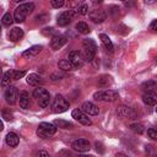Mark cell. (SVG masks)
<instances>
[{
  "instance_id": "8992f818",
  "label": "cell",
  "mask_w": 157,
  "mask_h": 157,
  "mask_svg": "<svg viewBox=\"0 0 157 157\" xmlns=\"http://www.w3.org/2000/svg\"><path fill=\"white\" fill-rule=\"evenodd\" d=\"M55 132H56V126L52 123H40L37 129V134L44 139L50 135H54Z\"/></svg>"
},
{
  "instance_id": "5bb4252c",
  "label": "cell",
  "mask_w": 157,
  "mask_h": 157,
  "mask_svg": "<svg viewBox=\"0 0 157 157\" xmlns=\"http://www.w3.org/2000/svg\"><path fill=\"white\" fill-rule=\"evenodd\" d=\"M66 44V38L64 36H54L52 39H50V47L52 49L54 50H58L60 49L63 45Z\"/></svg>"
},
{
  "instance_id": "f35d334b",
  "label": "cell",
  "mask_w": 157,
  "mask_h": 157,
  "mask_svg": "<svg viewBox=\"0 0 157 157\" xmlns=\"http://www.w3.org/2000/svg\"><path fill=\"white\" fill-rule=\"evenodd\" d=\"M96 150H97V152L99 151L101 153H102V152L104 151V150L102 148V144H99V142H96Z\"/></svg>"
},
{
  "instance_id": "d6986e66",
  "label": "cell",
  "mask_w": 157,
  "mask_h": 157,
  "mask_svg": "<svg viewBox=\"0 0 157 157\" xmlns=\"http://www.w3.org/2000/svg\"><path fill=\"white\" fill-rule=\"evenodd\" d=\"M58 66H59V69L63 70V71H72V70H75V66L71 64V61H70L69 59H63V60H60L59 64H58Z\"/></svg>"
},
{
  "instance_id": "d6a6232c",
  "label": "cell",
  "mask_w": 157,
  "mask_h": 157,
  "mask_svg": "<svg viewBox=\"0 0 157 157\" xmlns=\"http://www.w3.org/2000/svg\"><path fill=\"white\" fill-rule=\"evenodd\" d=\"M147 135H148V137H150L151 140L157 141V129H153V128L148 129V130H147Z\"/></svg>"
},
{
  "instance_id": "5b68a950",
  "label": "cell",
  "mask_w": 157,
  "mask_h": 157,
  "mask_svg": "<svg viewBox=\"0 0 157 157\" xmlns=\"http://www.w3.org/2000/svg\"><path fill=\"white\" fill-rule=\"evenodd\" d=\"M96 101H104V102H114L118 98V92L114 90H103L98 91L93 94Z\"/></svg>"
},
{
  "instance_id": "cb8c5ba5",
  "label": "cell",
  "mask_w": 157,
  "mask_h": 157,
  "mask_svg": "<svg viewBox=\"0 0 157 157\" xmlns=\"http://www.w3.org/2000/svg\"><path fill=\"white\" fill-rule=\"evenodd\" d=\"M12 78V71H6L2 76V81H1V87L2 88H6V87H10V82H11Z\"/></svg>"
},
{
  "instance_id": "9c48e42d",
  "label": "cell",
  "mask_w": 157,
  "mask_h": 157,
  "mask_svg": "<svg viewBox=\"0 0 157 157\" xmlns=\"http://www.w3.org/2000/svg\"><path fill=\"white\" fill-rule=\"evenodd\" d=\"M74 16H75V12L74 10H67V11H64L61 12L59 16H58V25L59 26H66L69 25L72 20H74Z\"/></svg>"
},
{
  "instance_id": "484cf974",
  "label": "cell",
  "mask_w": 157,
  "mask_h": 157,
  "mask_svg": "<svg viewBox=\"0 0 157 157\" xmlns=\"http://www.w3.org/2000/svg\"><path fill=\"white\" fill-rule=\"evenodd\" d=\"M76 29H77V32L78 33H81V34H87V33H90V27H88V25L87 23H85V22H78L77 25H76Z\"/></svg>"
},
{
  "instance_id": "83f0119b",
  "label": "cell",
  "mask_w": 157,
  "mask_h": 157,
  "mask_svg": "<svg viewBox=\"0 0 157 157\" xmlns=\"http://www.w3.org/2000/svg\"><path fill=\"white\" fill-rule=\"evenodd\" d=\"M1 21H2V25H4V26H11L15 20H13V16H12L10 12H6V13L2 16V20H1Z\"/></svg>"
},
{
  "instance_id": "e575fe53",
  "label": "cell",
  "mask_w": 157,
  "mask_h": 157,
  "mask_svg": "<svg viewBox=\"0 0 157 157\" xmlns=\"http://www.w3.org/2000/svg\"><path fill=\"white\" fill-rule=\"evenodd\" d=\"M2 118H4L5 120H11V119H12V115H11L10 113H7L6 109H4V110H2Z\"/></svg>"
},
{
  "instance_id": "d590c367",
  "label": "cell",
  "mask_w": 157,
  "mask_h": 157,
  "mask_svg": "<svg viewBox=\"0 0 157 157\" xmlns=\"http://www.w3.org/2000/svg\"><path fill=\"white\" fill-rule=\"evenodd\" d=\"M150 28L157 32V20H153V21L151 22V25H150Z\"/></svg>"
},
{
  "instance_id": "f546056e",
  "label": "cell",
  "mask_w": 157,
  "mask_h": 157,
  "mask_svg": "<svg viewBox=\"0 0 157 157\" xmlns=\"http://www.w3.org/2000/svg\"><path fill=\"white\" fill-rule=\"evenodd\" d=\"M130 113H131V109H130L129 107H124V105H121V107L118 108V114H119L120 117H128Z\"/></svg>"
},
{
  "instance_id": "d4e9b609",
  "label": "cell",
  "mask_w": 157,
  "mask_h": 157,
  "mask_svg": "<svg viewBox=\"0 0 157 157\" xmlns=\"http://www.w3.org/2000/svg\"><path fill=\"white\" fill-rule=\"evenodd\" d=\"M141 88L144 91H146V92H152V90L157 88V82L153 81V80H148V81H146V82L142 83Z\"/></svg>"
},
{
  "instance_id": "7a4b0ae2",
  "label": "cell",
  "mask_w": 157,
  "mask_h": 157,
  "mask_svg": "<svg viewBox=\"0 0 157 157\" xmlns=\"http://www.w3.org/2000/svg\"><path fill=\"white\" fill-rule=\"evenodd\" d=\"M82 45H83V54H85V60L87 61H92L94 59V55H96V52H97V45L94 43L93 39H83L82 42Z\"/></svg>"
},
{
  "instance_id": "ba28073f",
  "label": "cell",
  "mask_w": 157,
  "mask_h": 157,
  "mask_svg": "<svg viewBox=\"0 0 157 157\" xmlns=\"http://www.w3.org/2000/svg\"><path fill=\"white\" fill-rule=\"evenodd\" d=\"M71 117L75 119V120H77L80 124H82V125H91L92 124V121H91V119L88 118V115L86 114V113H83L81 109H74L72 112H71Z\"/></svg>"
},
{
  "instance_id": "9a60e30c",
  "label": "cell",
  "mask_w": 157,
  "mask_h": 157,
  "mask_svg": "<svg viewBox=\"0 0 157 157\" xmlns=\"http://www.w3.org/2000/svg\"><path fill=\"white\" fill-rule=\"evenodd\" d=\"M142 101L147 104V105H155L157 104V93L156 92H145L142 94Z\"/></svg>"
},
{
  "instance_id": "4316f807",
  "label": "cell",
  "mask_w": 157,
  "mask_h": 157,
  "mask_svg": "<svg viewBox=\"0 0 157 157\" xmlns=\"http://www.w3.org/2000/svg\"><path fill=\"white\" fill-rule=\"evenodd\" d=\"M112 83V77L108 75H103L101 76V78H98V86L101 87H108Z\"/></svg>"
},
{
  "instance_id": "f1b7e54d",
  "label": "cell",
  "mask_w": 157,
  "mask_h": 157,
  "mask_svg": "<svg viewBox=\"0 0 157 157\" xmlns=\"http://www.w3.org/2000/svg\"><path fill=\"white\" fill-rule=\"evenodd\" d=\"M130 129L134 131V132H136V134H142L144 132V125L142 124H140V123H135V124H131L130 125Z\"/></svg>"
},
{
  "instance_id": "277c9868",
  "label": "cell",
  "mask_w": 157,
  "mask_h": 157,
  "mask_svg": "<svg viewBox=\"0 0 157 157\" xmlns=\"http://www.w3.org/2000/svg\"><path fill=\"white\" fill-rule=\"evenodd\" d=\"M33 96L34 98L38 99V104L40 108H45L49 105V101H50V94L45 88L38 87L33 91Z\"/></svg>"
},
{
  "instance_id": "1f68e13d",
  "label": "cell",
  "mask_w": 157,
  "mask_h": 157,
  "mask_svg": "<svg viewBox=\"0 0 157 157\" xmlns=\"http://www.w3.org/2000/svg\"><path fill=\"white\" fill-rule=\"evenodd\" d=\"M25 74H26V71L25 70H13L12 71V78L13 80H18V78H21L22 76H25Z\"/></svg>"
},
{
  "instance_id": "8d00e7d4",
  "label": "cell",
  "mask_w": 157,
  "mask_h": 157,
  "mask_svg": "<svg viewBox=\"0 0 157 157\" xmlns=\"http://www.w3.org/2000/svg\"><path fill=\"white\" fill-rule=\"evenodd\" d=\"M43 18H48V16H47V15H38V16L36 17L37 21H39V22H45Z\"/></svg>"
},
{
  "instance_id": "836d02e7",
  "label": "cell",
  "mask_w": 157,
  "mask_h": 157,
  "mask_svg": "<svg viewBox=\"0 0 157 157\" xmlns=\"http://www.w3.org/2000/svg\"><path fill=\"white\" fill-rule=\"evenodd\" d=\"M50 4H52V6H53L54 9H59V7H61L65 2H64V0H52Z\"/></svg>"
},
{
  "instance_id": "7402d4cb",
  "label": "cell",
  "mask_w": 157,
  "mask_h": 157,
  "mask_svg": "<svg viewBox=\"0 0 157 157\" xmlns=\"http://www.w3.org/2000/svg\"><path fill=\"white\" fill-rule=\"evenodd\" d=\"M40 50H42V47H40V45H33V47L28 48L27 50H25V52L22 53V55H23V56H34V55H37Z\"/></svg>"
},
{
  "instance_id": "30bf717a",
  "label": "cell",
  "mask_w": 157,
  "mask_h": 157,
  "mask_svg": "<svg viewBox=\"0 0 157 157\" xmlns=\"http://www.w3.org/2000/svg\"><path fill=\"white\" fill-rule=\"evenodd\" d=\"M71 147L77 152H87L90 151V142L86 139H77L71 144Z\"/></svg>"
},
{
  "instance_id": "603a6c76",
  "label": "cell",
  "mask_w": 157,
  "mask_h": 157,
  "mask_svg": "<svg viewBox=\"0 0 157 157\" xmlns=\"http://www.w3.org/2000/svg\"><path fill=\"white\" fill-rule=\"evenodd\" d=\"M56 128H61V129H71L74 125L72 123L67 121V120H64V119H55L54 123H53Z\"/></svg>"
},
{
  "instance_id": "4dcf8cb0",
  "label": "cell",
  "mask_w": 157,
  "mask_h": 157,
  "mask_svg": "<svg viewBox=\"0 0 157 157\" xmlns=\"http://www.w3.org/2000/svg\"><path fill=\"white\" fill-rule=\"evenodd\" d=\"M76 12L78 15H86V13H88V6L86 4H82V5L76 7Z\"/></svg>"
},
{
  "instance_id": "8fae6325",
  "label": "cell",
  "mask_w": 157,
  "mask_h": 157,
  "mask_svg": "<svg viewBox=\"0 0 157 157\" xmlns=\"http://www.w3.org/2000/svg\"><path fill=\"white\" fill-rule=\"evenodd\" d=\"M88 16H90V18H91L93 22H96V23L103 22V21L105 20V17H107V15H105V12H104L103 9H93V10H91V11L88 12Z\"/></svg>"
},
{
  "instance_id": "7c38bea8",
  "label": "cell",
  "mask_w": 157,
  "mask_h": 157,
  "mask_svg": "<svg viewBox=\"0 0 157 157\" xmlns=\"http://www.w3.org/2000/svg\"><path fill=\"white\" fill-rule=\"evenodd\" d=\"M17 98H18V91H17V88L13 87V86L7 87V90L5 91V101L9 104H15L17 102Z\"/></svg>"
},
{
  "instance_id": "4fadbf2b",
  "label": "cell",
  "mask_w": 157,
  "mask_h": 157,
  "mask_svg": "<svg viewBox=\"0 0 157 157\" xmlns=\"http://www.w3.org/2000/svg\"><path fill=\"white\" fill-rule=\"evenodd\" d=\"M81 110L83 113H86L87 115H98L99 109L96 104H93L92 102H83L81 105Z\"/></svg>"
},
{
  "instance_id": "52a82bcc",
  "label": "cell",
  "mask_w": 157,
  "mask_h": 157,
  "mask_svg": "<svg viewBox=\"0 0 157 157\" xmlns=\"http://www.w3.org/2000/svg\"><path fill=\"white\" fill-rule=\"evenodd\" d=\"M69 60L71 61V64L75 66V69H80L85 64V58L81 55V53L78 50H72L69 53Z\"/></svg>"
},
{
  "instance_id": "60d3db41",
  "label": "cell",
  "mask_w": 157,
  "mask_h": 157,
  "mask_svg": "<svg viewBox=\"0 0 157 157\" xmlns=\"http://www.w3.org/2000/svg\"><path fill=\"white\" fill-rule=\"evenodd\" d=\"M80 157H92V156H80Z\"/></svg>"
},
{
  "instance_id": "e0dca14e",
  "label": "cell",
  "mask_w": 157,
  "mask_h": 157,
  "mask_svg": "<svg viewBox=\"0 0 157 157\" xmlns=\"http://www.w3.org/2000/svg\"><path fill=\"white\" fill-rule=\"evenodd\" d=\"M22 37H23V31H22L20 27H13V28L10 31V33H9V38H10V40H12V42H17V40H20Z\"/></svg>"
},
{
  "instance_id": "b9f144b4",
  "label": "cell",
  "mask_w": 157,
  "mask_h": 157,
  "mask_svg": "<svg viewBox=\"0 0 157 157\" xmlns=\"http://www.w3.org/2000/svg\"><path fill=\"white\" fill-rule=\"evenodd\" d=\"M156 112H157V108H156Z\"/></svg>"
},
{
  "instance_id": "6da1fadb",
  "label": "cell",
  "mask_w": 157,
  "mask_h": 157,
  "mask_svg": "<svg viewBox=\"0 0 157 157\" xmlns=\"http://www.w3.org/2000/svg\"><path fill=\"white\" fill-rule=\"evenodd\" d=\"M34 10V4L33 2H25V4H21L20 6L16 7L15 12H13V20L15 22L17 23H22L27 15H29L32 11Z\"/></svg>"
},
{
  "instance_id": "74e56055",
  "label": "cell",
  "mask_w": 157,
  "mask_h": 157,
  "mask_svg": "<svg viewBox=\"0 0 157 157\" xmlns=\"http://www.w3.org/2000/svg\"><path fill=\"white\" fill-rule=\"evenodd\" d=\"M37 157H49V153L45 152V151H39L37 153Z\"/></svg>"
},
{
  "instance_id": "44dd1931",
  "label": "cell",
  "mask_w": 157,
  "mask_h": 157,
  "mask_svg": "<svg viewBox=\"0 0 157 157\" xmlns=\"http://www.w3.org/2000/svg\"><path fill=\"white\" fill-rule=\"evenodd\" d=\"M99 38H101V42H102V44L104 45V48L108 50V52H113V43H112V40H110V38L107 36V34H104V33H102L101 36H99Z\"/></svg>"
},
{
  "instance_id": "2e32d148",
  "label": "cell",
  "mask_w": 157,
  "mask_h": 157,
  "mask_svg": "<svg viewBox=\"0 0 157 157\" xmlns=\"http://www.w3.org/2000/svg\"><path fill=\"white\" fill-rule=\"evenodd\" d=\"M5 141H6V145L10 146V147H16L20 142V137L15 132H9L5 137Z\"/></svg>"
},
{
  "instance_id": "3957f363",
  "label": "cell",
  "mask_w": 157,
  "mask_h": 157,
  "mask_svg": "<svg viewBox=\"0 0 157 157\" xmlns=\"http://www.w3.org/2000/svg\"><path fill=\"white\" fill-rule=\"evenodd\" d=\"M70 107V103L66 98H64L61 94H56L52 103V110L54 113H63L66 112Z\"/></svg>"
},
{
  "instance_id": "ac0fdd59",
  "label": "cell",
  "mask_w": 157,
  "mask_h": 157,
  "mask_svg": "<svg viewBox=\"0 0 157 157\" xmlns=\"http://www.w3.org/2000/svg\"><path fill=\"white\" fill-rule=\"evenodd\" d=\"M27 83L31 85V86H39V85L43 83V80H42V77H40L39 75H37V74H29V75L27 76Z\"/></svg>"
},
{
  "instance_id": "ab89813d",
  "label": "cell",
  "mask_w": 157,
  "mask_h": 157,
  "mask_svg": "<svg viewBox=\"0 0 157 157\" xmlns=\"http://www.w3.org/2000/svg\"><path fill=\"white\" fill-rule=\"evenodd\" d=\"M115 157H129V156H126V155L123 153V152H118V153L115 155Z\"/></svg>"
},
{
  "instance_id": "ffe728a7",
  "label": "cell",
  "mask_w": 157,
  "mask_h": 157,
  "mask_svg": "<svg viewBox=\"0 0 157 157\" xmlns=\"http://www.w3.org/2000/svg\"><path fill=\"white\" fill-rule=\"evenodd\" d=\"M29 105V94L26 91H22L20 93V107L22 109H27Z\"/></svg>"
}]
</instances>
